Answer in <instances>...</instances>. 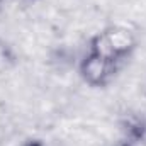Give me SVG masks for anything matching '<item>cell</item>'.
<instances>
[{
    "mask_svg": "<svg viewBox=\"0 0 146 146\" xmlns=\"http://www.w3.org/2000/svg\"><path fill=\"white\" fill-rule=\"evenodd\" d=\"M121 146H134V145H131V143H126V141H124V143H122Z\"/></svg>",
    "mask_w": 146,
    "mask_h": 146,
    "instance_id": "6",
    "label": "cell"
},
{
    "mask_svg": "<svg viewBox=\"0 0 146 146\" xmlns=\"http://www.w3.org/2000/svg\"><path fill=\"white\" fill-rule=\"evenodd\" d=\"M102 34H104L106 41L109 42L110 49L114 51V54L119 61L127 58L136 49L138 39L131 29H127L124 26H109L102 31Z\"/></svg>",
    "mask_w": 146,
    "mask_h": 146,
    "instance_id": "2",
    "label": "cell"
},
{
    "mask_svg": "<svg viewBox=\"0 0 146 146\" xmlns=\"http://www.w3.org/2000/svg\"><path fill=\"white\" fill-rule=\"evenodd\" d=\"M19 146H44V143L41 139H26V141H22Z\"/></svg>",
    "mask_w": 146,
    "mask_h": 146,
    "instance_id": "5",
    "label": "cell"
},
{
    "mask_svg": "<svg viewBox=\"0 0 146 146\" xmlns=\"http://www.w3.org/2000/svg\"><path fill=\"white\" fill-rule=\"evenodd\" d=\"M121 129L124 134V141L131 145L143 143L146 139V119L139 114H127L121 121Z\"/></svg>",
    "mask_w": 146,
    "mask_h": 146,
    "instance_id": "3",
    "label": "cell"
},
{
    "mask_svg": "<svg viewBox=\"0 0 146 146\" xmlns=\"http://www.w3.org/2000/svg\"><path fill=\"white\" fill-rule=\"evenodd\" d=\"M14 65H15L14 49L10 48V44H9L7 41H3V39L0 37V73L9 72Z\"/></svg>",
    "mask_w": 146,
    "mask_h": 146,
    "instance_id": "4",
    "label": "cell"
},
{
    "mask_svg": "<svg viewBox=\"0 0 146 146\" xmlns=\"http://www.w3.org/2000/svg\"><path fill=\"white\" fill-rule=\"evenodd\" d=\"M117 63L107 61L104 58H99L92 53H87L78 66L80 76L83 78V82L90 87H106L110 82L112 75L115 72Z\"/></svg>",
    "mask_w": 146,
    "mask_h": 146,
    "instance_id": "1",
    "label": "cell"
}]
</instances>
